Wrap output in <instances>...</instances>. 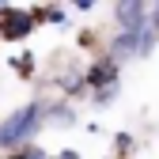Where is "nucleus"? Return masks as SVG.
<instances>
[{
	"mask_svg": "<svg viewBox=\"0 0 159 159\" xmlns=\"http://www.w3.org/2000/svg\"><path fill=\"white\" fill-rule=\"evenodd\" d=\"M46 117V106L42 102H30L23 110H15L11 117H4V125H0V148H15V144H27L30 136L38 133Z\"/></svg>",
	"mask_w": 159,
	"mask_h": 159,
	"instance_id": "1",
	"label": "nucleus"
},
{
	"mask_svg": "<svg viewBox=\"0 0 159 159\" xmlns=\"http://www.w3.org/2000/svg\"><path fill=\"white\" fill-rule=\"evenodd\" d=\"M34 23H38L34 11L8 4V8H4V19H0V38H4V42H19V38H27V34L34 30Z\"/></svg>",
	"mask_w": 159,
	"mask_h": 159,
	"instance_id": "2",
	"label": "nucleus"
},
{
	"mask_svg": "<svg viewBox=\"0 0 159 159\" xmlns=\"http://www.w3.org/2000/svg\"><path fill=\"white\" fill-rule=\"evenodd\" d=\"M117 23H121V34H144L148 30V4H140V0H129V4H117Z\"/></svg>",
	"mask_w": 159,
	"mask_h": 159,
	"instance_id": "3",
	"label": "nucleus"
},
{
	"mask_svg": "<svg viewBox=\"0 0 159 159\" xmlns=\"http://www.w3.org/2000/svg\"><path fill=\"white\" fill-rule=\"evenodd\" d=\"M87 84H91V87H117V68H114V61L91 65V72H87Z\"/></svg>",
	"mask_w": 159,
	"mask_h": 159,
	"instance_id": "4",
	"label": "nucleus"
},
{
	"mask_svg": "<svg viewBox=\"0 0 159 159\" xmlns=\"http://www.w3.org/2000/svg\"><path fill=\"white\" fill-rule=\"evenodd\" d=\"M49 114H53V117H49V121H53V125H72V121H76V114H72L68 106H53Z\"/></svg>",
	"mask_w": 159,
	"mask_h": 159,
	"instance_id": "5",
	"label": "nucleus"
},
{
	"mask_svg": "<svg viewBox=\"0 0 159 159\" xmlns=\"http://www.w3.org/2000/svg\"><path fill=\"white\" fill-rule=\"evenodd\" d=\"M114 144H117V152H129V148H133V136H129V133H117Z\"/></svg>",
	"mask_w": 159,
	"mask_h": 159,
	"instance_id": "6",
	"label": "nucleus"
},
{
	"mask_svg": "<svg viewBox=\"0 0 159 159\" xmlns=\"http://www.w3.org/2000/svg\"><path fill=\"white\" fill-rule=\"evenodd\" d=\"M11 159H42V152H38V148H27V152H19V155H11Z\"/></svg>",
	"mask_w": 159,
	"mask_h": 159,
	"instance_id": "7",
	"label": "nucleus"
},
{
	"mask_svg": "<svg viewBox=\"0 0 159 159\" xmlns=\"http://www.w3.org/2000/svg\"><path fill=\"white\" fill-rule=\"evenodd\" d=\"M148 15H152V23H148V27H152V30H155V34H159V4H155V8H152V11H148Z\"/></svg>",
	"mask_w": 159,
	"mask_h": 159,
	"instance_id": "8",
	"label": "nucleus"
},
{
	"mask_svg": "<svg viewBox=\"0 0 159 159\" xmlns=\"http://www.w3.org/2000/svg\"><path fill=\"white\" fill-rule=\"evenodd\" d=\"M4 8H8V4H0V19H4Z\"/></svg>",
	"mask_w": 159,
	"mask_h": 159,
	"instance_id": "9",
	"label": "nucleus"
}]
</instances>
